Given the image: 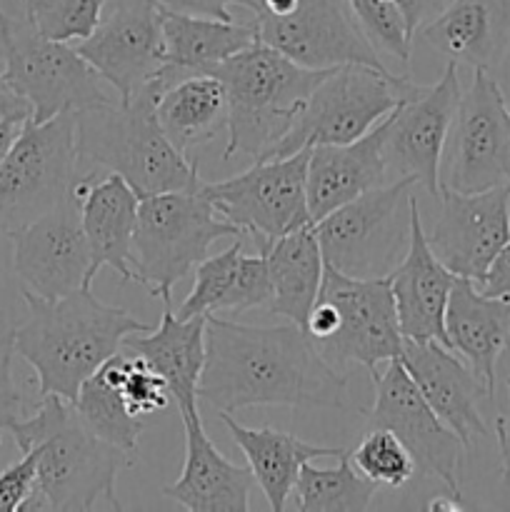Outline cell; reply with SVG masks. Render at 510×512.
I'll return each mask as SVG.
<instances>
[{
  "label": "cell",
  "instance_id": "cell-1",
  "mask_svg": "<svg viewBox=\"0 0 510 512\" xmlns=\"http://www.w3.org/2000/svg\"><path fill=\"white\" fill-rule=\"evenodd\" d=\"M198 400L228 415L258 405L343 408L348 378L300 325H245L208 315Z\"/></svg>",
  "mask_w": 510,
  "mask_h": 512
},
{
  "label": "cell",
  "instance_id": "cell-2",
  "mask_svg": "<svg viewBox=\"0 0 510 512\" xmlns=\"http://www.w3.org/2000/svg\"><path fill=\"white\" fill-rule=\"evenodd\" d=\"M28 318L10 330L15 355L38 375V393L58 395L73 403L78 390L123 340L153 330L125 308L103 303L93 288H80L58 300H45L20 290Z\"/></svg>",
  "mask_w": 510,
  "mask_h": 512
},
{
  "label": "cell",
  "instance_id": "cell-3",
  "mask_svg": "<svg viewBox=\"0 0 510 512\" xmlns=\"http://www.w3.org/2000/svg\"><path fill=\"white\" fill-rule=\"evenodd\" d=\"M10 435L20 453L33 450L38 455L35 510L90 512L100 505L123 510L115 483L135 458L90 433L70 400L45 395Z\"/></svg>",
  "mask_w": 510,
  "mask_h": 512
},
{
  "label": "cell",
  "instance_id": "cell-4",
  "mask_svg": "<svg viewBox=\"0 0 510 512\" xmlns=\"http://www.w3.org/2000/svg\"><path fill=\"white\" fill-rule=\"evenodd\" d=\"M158 80H150L130 103L93 105L75 113L78 175L115 173L143 198L170 190H200L198 160L173 148L155 118Z\"/></svg>",
  "mask_w": 510,
  "mask_h": 512
},
{
  "label": "cell",
  "instance_id": "cell-5",
  "mask_svg": "<svg viewBox=\"0 0 510 512\" xmlns=\"http://www.w3.org/2000/svg\"><path fill=\"white\" fill-rule=\"evenodd\" d=\"M328 70L298 65L263 40L215 65L210 73L228 93V143L223 158L248 155L263 160L288 133Z\"/></svg>",
  "mask_w": 510,
  "mask_h": 512
},
{
  "label": "cell",
  "instance_id": "cell-6",
  "mask_svg": "<svg viewBox=\"0 0 510 512\" xmlns=\"http://www.w3.org/2000/svg\"><path fill=\"white\" fill-rule=\"evenodd\" d=\"M223 238H243V233L220 218L203 190L143 195L133 238V283L170 303L175 285L208 258L210 245Z\"/></svg>",
  "mask_w": 510,
  "mask_h": 512
},
{
  "label": "cell",
  "instance_id": "cell-7",
  "mask_svg": "<svg viewBox=\"0 0 510 512\" xmlns=\"http://www.w3.org/2000/svg\"><path fill=\"white\" fill-rule=\"evenodd\" d=\"M418 90V83L393 75L390 70H375L368 65L330 68L295 115L288 133L263 160L288 158L313 145L353 143Z\"/></svg>",
  "mask_w": 510,
  "mask_h": 512
},
{
  "label": "cell",
  "instance_id": "cell-8",
  "mask_svg": "<svg viewBox=\"0 0 510 512\" xmlns=\"http://www.w3.org/2000/svg\"><path fill=\"white\" fill-rule=\"evenodd\" d=\"M413 178L390 180L315 223L323 260L353 278H388L410 245Z\"/></svg>",
  "mask_w": 510,
  "mask_h": 512
},
{
  "label": "cell",
  "instance_id": "cell-9",
  "mask_svg": "<svg viewBox=\"0 0 510 512\" xmlns=\"http://www.w3.org/2000/svg\"><path fill=\"white\" fill-rule=\"evenodd\" d=\"M3 75L33 105V123H45L65 110L113 103L105 80L68 43L50 40L28 18H13L0 8Z\"/></svg>",
  "mask_w": 510,
  "mask_h": 512
},
{
  "label": "cell",
  "instance_id": "cell-10",
  "mask_svg": "<svg viewBox=\"0 0 510 512\" xmlns=\"http://www.w3.org/2000/svg\"><path fill=\"white\" fill-rule=\"evenodd\" d=\"M78 180L75 113L28 123L0 165V235H8L63 203Z\"/></svg>",
  "mask_w": 510,
  "mask_h": 512
},
{
  "label": "cell",
  "instance_id": "cell-11",
  "mask_svg": "<svg viewBox=\"0 0 510 512\" xmlns=\"http://www.w3.org/2000/svg\"><path fill=\"white\" fill-rule=\"evenodd\" d=\"M318 300L335 313L333 335L315 343L333 368L358 363L375 373L383 363L400 358L405 338L388 278H353L325 263Z\"/></svg>",
  "mask_w": 510,
  "mask_h": 512
},
{
  "label": "cell",
  "instance_id": "cell-12",
  "mask_svg": "<svg viewBox=\"0 0 510 512\" xmlns=\"http://www.w3.org/2000/svg\"><path fill=\"white\" fill-rule=\"evenodd\" d=\"M310 148L288 158L255 160L253 168L218 183H203V195L220 218L250 240H273L313 223L308 210Z\"/></svg>",
  "mask_w": 510,
  "mask_h": 512
},
{
  "label": "cell",
  "instance_id": "cell-13",
  "mask_svg": "<svg viewBox=\"0 0 510 512\" xmlns=\"http://www.w3.org/2000/svg\"><path fill=\"white\" fill-rule=\"evenodd\" d=\"M440 163V188L480 193L508 183L510 110L488 70H473V83L460 95Z\"/></svg>",
  "mask_w": 510,
  "mask_h": 512
},
{
  "label": "cell",
  "instance_id": "cell-14",
  "mask_svg": "<svg viewBox=\"0 0 510 512\" xmlns=\"http://www.w3.org/2000/svg\"><path fill=\"white\" fill-rule=\"evenodd\" d=\"M375 388V403L368 410L370 428H388L413 455L415 470L428 478H438L450 495H460V463L463 440L435 415L428 400L413 383L403 360L393 358L383 370L370 373Z\"/></svg>",
  "mask_w": 510,
  "mask_h": 512
},
{
  "label": "cell",
  "instance_id": "cell-15",
  "mask_svg": "<svg viewBox=\"0 0 510 512\" xmlns=\"http://www.w3.org/2000/svg\"><path fill=\"white\" fill-rule=\"evenodd\" d=\"M458 63L448 60L438 83L418 93L383 118V163L390 180L413 178L433 198L440 193V163L450 123L460 103Z\"/></svg>",
  "mask_w": 510,
  "mask_h": 512
},
{
  "label": "cell",
  "instance_id": "cell-16",
  "mask_svg": "<svg viewBox=\"0 0 510 512\" xmlns=\"http://www.w3.org/2000/svg\"><path fill=\"white\" fill-rule=\"evenodd\" d=\"M8 238L13 243V273L23 290L58 300L80 288H93V255L73 193Z\"/></svg>",
  "mask_w": 510,
  "mask_h": 512
},
{
  "label": "cell",
  "instance_id": "cell-17",
  "mask_svg": "<svg viewBox=\"0 0 510 512\" xmlns=\"http://www.w3.org/2000/svg\"><path fill=\"white\" fill-rule=\"evenodd\" d=\"M260 40L313 70L368 65L388 70L355 20L348 0H298L285 15H255Z\"/></svg>",
  "mask_w": 510,
  "mask_h": 512
},
{
  "label": "cell",
  "instance_id": "cell-18",
  "mask_svg": "<svg viewBox=\"0 0 510 512\" xmlns=\"http://www.w3.org/2000/svg\"><path fill=\"white\" fill-rule=\"evenodd\" d=\"M440 213L425 233L435 258L455 273L480 283L500 250L510 243L508 183L480 193L440 188Z\"/></svg>",
  "mask_w": 510,
  "mask_h": 512
},
{
  "label": "cell",
  "instance_id": "cell-19",
  "mask_svg": "<svg viewBox=\"0 0 510 512\" xmlns=\"http://www.w3.org/2000/svg\"><path fill=\"white\" fill-rule=\"evenodd\" d=\"M75 50L115 88L118 103H130L165 65L160 8L153 0H125Z\"/></svg>",
  "mask_w": 510,
  "mask_h": 512
},
{
  "label": "cell",
  "instance_id": "cell-20",
  "mask_svg": "<svg viewBox=\"0 0 510 512\" xmlns=\"http://www.w3.org/2000/svg\"><path fill=\"white\" fill-rule=\"evenodd\" d=\"M400 360L435 415L463 440L465 448L488 435L478 408L480 400L490 398L488 388L468 363L455 358V350L438 340L405 338Z\"/></svg>",
  "mask_w": 510,
  "mask_h": 512
},
{
  "label": "cell",
  "instance_id": "cell-21",
  "mask_svg": "<svg viewBox=\"0 0 510 512\" xmlns=\"http://www.w3.org/2000/svg\"><path fill=\"white\" fill-rule=\"evenodd\" d=\"M185 430V463L163 495L190 512H248L253 473L225 458L205 433L198 403L178 408Z\"/></svg>",
  "mask_w": 510,
  "mask_h": 512
},
{
  "label": "cell",
  "instance_id": "cell-22",
  "mask_svg": "<svg viewBox=\"0 0 510 512\" xmlns=\"http://www.w3.org/2000/svg\"><path fill=\"white\" fill-rule=\"evenodd\" d=\"M388 280L403 338L438 340V343L448 345L445 310H448L450 290H453L458 275L450 273L430 250L423 220H420L418 200L413 203V213H410L408 253L390 270Z\"/></svg>",
  "mask_w": 510,
  "mask_h": 512
},
{
  "label": "cell",
  "instance_id": "cell-23",
  "mask_svg": "<svg viewBox=\"0 0 510 512\" xmlns=\"http://www.w3.org/2000/svg\"><path fill=\"white\" fill-rule=\"evenodd\" d=\"M73 195L80 205V223L93 255V278L103 265L133 283V238L140 195L120 175H78Z\"/></svg>",
  "mask_w": 510,
  "mask_h": 512
},
{
  "label": "cell",
  "instance_id": "cell-24",
  "mask_svg": "<svg viewBox=\"0 0 510 512\" xmlns=\"http://www.w3.org/2000/svg\"><path fill=\"white\" fill-rule=\"evenodd\" d=\"M418 33L453 63L493 73L510 50V0H450Z\"/></svg>",
  "mask_w": 510,
  "mask_h": 512
},
{
  "label": "cell",
  "instance_id": "cell-25",
  "mask_svg": "<svg viewBox=\"0 0 510 512\" xmlns=\"http://www.w3.org/2000/svg\"><path fill=\"white\" fill-rule=\"evenodd\" d=\"M385 183L388 173L383 163V120L353 143L310 148L305 190L313 223Z\"/></svg>",
  "mask_w": 510,
  "mask_h": 512
},
{
  "label": "cell",
  "instance_id": "cell-26",
  "mask_svg": "<svg viewBox=\"0 0 510 512\" xmlns=\"http://www.w3.org/2000/svg\"><path fill=\"white\" fill-rule=\"evenodd\" d=\"M445 335L493 400L498 360L510 345V300L485 295L473 280L458 278L445 310Z\"/></svg>",
  "mask_w": 510,
  "mask_h": 512
},
{
  "label": "cell",
  "instance_id": "cell-27",
  "mask_svg": "<svg viewBox=\"0 0 510 512\" xmlns=\"http://www.w3.org/2000/svg\"><path fill=\"white\" fill-rule=\"evenodd\" d=\"M160 23H163L165 48V65L155 75L160 90L188 75L210 73L215 65L260 40L258 20L238 23V20H218L160 8Z\"/></svg>",
  "mask_w": 510,
  "mask_h": 512
},
{
  "label": "cell",
  "instance_id": "cell-28",
  "mask_svg": "<svg viewBox=\"0 0 510 512\" xmlns=\"http://www.w3.org/2000/svg\"><path fill=\"white\" fill-rule=\"evenodd\" d=\"M243 240L225 248L223 253L208 255L195 268V285L178 308V318L218 313H248L265 308L270 300V275L263 253L245 255Z\"/></svg>",
  "mask_w": 510,
  "mask_h": 512
},
{
  "label": "cell",
  "instance_id": "cell-29",
  "mask_svg": "<svg viewBox=\"0 0 510 512\" xmlns=\"http://www.w3.org/2000/svg\"><path fill=\"white\" fill-rule=\"evenodd\" d=\"M253 243L268 263L270 300L265 305L268 313L305 328L310 310L318 300L325 268L315 223L303 225L280 238L253 240Z\"/></svg>",
  "mask_w": 510,
  "mask_h": 512
},
{
  "label": "cell",
  "instance_id": "cell-30",
  "mask_svg": "<svg viewBox=\"0 0 510 512\" xmlns=\"http://www.w3.org/2000/svg\"><path fill=\"white\" fill-rule=\"evenodd\" d=\"M225 430L230 433L233 443L248 460V468L253 473L255 483L263 490L270 510L283 512L288 500L293 498L295 480L300 468L310 460L318 458H338L343 448H323L300 440L295 433L275 428H248L238 423L235 415L220 413Z\"/></svg>",
  "mask_w": 510,
  "mask_h": 512
},
{
  "label": "cell",
  "instance_id": "cell-31",
  "mask_svg": "<svg viewBox=\"0 0 510 512\" xmlns=\"http://www.w3.org/2000/svg\"><path fill=\"white\" fill-rule=\"evenodd\" d=\"M123 348L140 355L168 383L170 398L178 408L198 403V383L205 365V315L183 320L165 303L158 328L145 335H128Z\"/></svg>",
  "mask_w": 510,
  "mask_h": 512
},
{
  "label": "cell",
  "instance_id": "cell-32",
  "mask_svg": "<svg viewBox=\"0 0 510 512\" xmlns=\"http://www.w3.org/2000/svg\"><path fill=\"white\" fill-rule=\"evenodd\" d=\"M155 118L175 150L193 158L228 130V93L213 73H198L165 85L155 98Z\"/></svg>",
  "mask_w": 510,
  "mask_h": 512
},
{
  "label": "cell",
  "instance_id": "cell-33",
  "mask_svg": "<svg viewBox=\"0 0 510 512\" xmlns=\"http://www.w3.org/2000/svg\"><path fill=\"white\" fill-rule=\"evenodd\" d=\"M73 405L75 413L80 415V420H83V425L90 433L138 460L140 435L145 433V420L130 413V408L123 400V393H120L118 380L113 378L108 365H100L80 385L78 398L73 400Z\"/></svg>",
  "mask_w": 510,
  "mask_h": 512
},
{
  "label": "cell",
  "instance_id": "cell-34",
  "mask_svg": "<svg viewBox=\"0 0 510 512\" xmlns=\"http://www.w3.org/2000/svg\"><path fill=\"white\" fill-rule=\"evenodd\" d=\"M378 485L353 468L348 450L335 468H315L313 460L300 468L295 480V505L300 512H368Z\"/></svg>",
  "mask_w": 510,
  "mask_h": 512
},
{
  "label": "cell",
  "instance_id": "cell-35",
  "mask_svg": "<svg viewBox=\"0 0 510 512\" xmlns=\"http://www.w3.org/2000/svg\"><path fill=\"white\" fill-rule=\"evenodd\" d=\"M348 458L353 468L378 488H403L415 475L413 455L388 428H368Z\"/></svg>",
  "mask_w": 510,
  "mask_h": 512
},
{
  "label": "cell",
  "instance_id": "cell-36",
  "mask_svg": "<svg viewBox=\"0 0 510 512\" xmlns=\"http://www.w3.org/2000/svg\"><path fill=\"white\" fill-rule=\"evenodd\" d=\"M25 18L50 40L70 43L95 33L108 0H20Z\"/></svg>",
  "mask_w": 510,
  "mask_h": 512
},
{
  "label": "cell",
  "instance_id": "cell-37",
  "mask_svg": "<svg viewBox=\"0 0 510 512\" xmlns=\"http://www.w3.org/2000/svg\"><path fill=\"white\" fill-rule=\"evenodd\" d=\"M355 20L375 50L395 60H410L413 38L405 15L393 0H348Z\"/></svg>",
  "mask_w": 510,
  "mask_h": 512
},
{
  "label": "cell",
  "instance_id": "cell-38",
  "mask_svg": "<svg viewBox=\"0 0 510 512\" xmlns=\"http://www.w3.org/2000/svg\"><path fill=\"white\" fill-rule=\"evenodd\" d=\"M38 503V455L20 453L18 463L0 473V512L35 510Z\"/></svg>",
  "mask_w": 510,
  "mask_h": 512
},
{
  "label": "cell",
  "instance_id": "cell-39",
  "mask_svg": "<svg viewBox=\"0 0 510 512\" xmlns=\"http://www.w3.org/2000/svg\"><path fill=\"white\" fill-rule=\"evenodd\" d=\"M13 338L10 333L0 335V430H13L20 420L25 418V403L23 393L13 380Z\"/></svg>",
  "mask_w": 510,
  "mask_h": 512
},
{
  "label": "cell",
  "instance_id": "cell-40",
  "mask_svg": "<svg viewBox=\"0 0 510 512\" xmlns=\"http://www.w3.org/2000/svg\"><path fill=\"white\" fill-rule=\"evenodd\" d=\"M153 3L163 10H173V13L205 15V18L218 20H235L233 13H230V5L248 8L255 15L263 8V0H153Z\"/></svg>",
  "mask_w": 510,
  "mask_h": 512
},
{
  "label": "cell",
  "instance_id": "cell-41",
  "mask_svg": "<svg viewBox=\"0 0 510 512\" xmlns=\"http://www.w3.org/2000/svg\"><path fill=\"white\" fill-rule=\"evenodd\" d=\"M28 120H33V105L0 73V123H28Z\"/></svg>",
  "mask_w": 510,
  "mask_h": 512
},
{
  "label": "cell",
  "instance_id": "cell-42",
  "mask_svg": "<svg viewBox=\"0 0 510 512\" xmlns=\"http://www.w3.org/2000/svg\"><path fill=\"white\" fill-rule=\"evenodd\" d=\"M475 285H478L485 295L510 300V243L500 250L498 258H495L493 265L488 268V273H485L483 280Z\"/></svg>",
  "mask_w": 510,
  "mask_h": 512
},
{
  "label": "cell",
  "instance_id": "cell-43",
  "mask_svg": "<svg viewBox=\"0 0 510 512\" xmlns=\"http://www.w3.org/2000/svg\"><path fill=\"white\" fill-rule=\"evenodd\" d=\"M450 0H398V8L403 10L405 23H408L410 33H418L428 20H433L435 15H440L445 10Z\"/></svg>",
  "mask_w": 510,
  "mask_h": 512
},
{
  "label": "cell",
  "instance_id": "cell-44",
  "mask_svg": "<svg viewBox=\"0 0 510 512\" xmlns=\"http://www.w3.org/2000/svg\"><path fill=\"white\" fill-rule=\"evenodd\" d=\"M508 395H510V380H508ZM495 440H498L500 450V483L505 490H510V410L508 415H498L495 420Z\"/></svg>",
  "mask_w": 510,
  "mask_h": 512
},
{
  "label": "cell",
  "instance_id": "cell-45",
  "mask_svg": "<svg viewBox=\"0 0 510 512\" xmlns=\"http://www.w3.org/2000/svg\"><path fill=\"white\" fill-rule=\"evenodd\" d=\"M25 123H0V165H3L5 155L10 153V148L18 140L20 130H23Z\"/></svg>",
  "mask_w": 510,
  "mask_h": 512
},
{
  "label": "cell",
  "instance_id": "cell-46",
  "mask_svg": "<svg viewBox=\"0 0 510 512\" xmlns=\"http://www.w3.org/2000/svg\"><path fill=\"white\" fill-rule=\"evenodd\" d=\"M425 510H430V512H435V510L460 512V510H465V503H463V498H455V495L448 493V498H443V495H440V498L430 500V503L425 505Z\"/></svg>",
  "mask_w": 510,
  "mask_h": 512
},
{
  "label": "cell",
  "instance_id": "cell-47",
  "mask_svg": "<svg viewBox=\"0 0 510 512\" xmlns=\"http://www.w3.org/2000/svg\"><path fill=\"white\" fill-rule=\"evenodd\" d=\"M298 0H263V8L260 13H270V15H285L295 8Z\"/></svg>",
  "mask_w": 510,
  "mask_h": 512
},
{
  "label": "cell",
  "instance_id": "cell-48",
  "mask_svg": "<svg viewBox=\"0 0 510 512\" xmlns=\"http://www.w3.org/2000/svg\"><path fill=\"white\" fill-rule=\"evenodd\" d=\"M508 188H510V170H508Z\"/></svg>",
  "mask_w": 510,
  "mask_h": 512
},
{
  "label": "cell",
  "instance_id": "cell-49",
  "mask_svg": "<svg viewBox=\"0 0 510 512\" xmlns=\"http://www.w3.org/2000/svg\"><path fill=\"white\" fill-rule=\"evenodd\" d=\"M0 443H3V438H0Z\"/></svg>",
  "mask_w": 510,
  "mask_h": 512
},
{
  "label": "cell",
  "instance_id": "cell-50",
  "mask_svg": "<svg viewBox=\"0 0 510 512\" xmlns=\"http://www.w3.org/2000/svg\"><path fill=\"white\" fill-rule=\"evenodd\" d=\"M508 110H510V105H508Z\"/></svg>",
  "mask_w": 510,
  "mask_h": 512
}]
</instances>
